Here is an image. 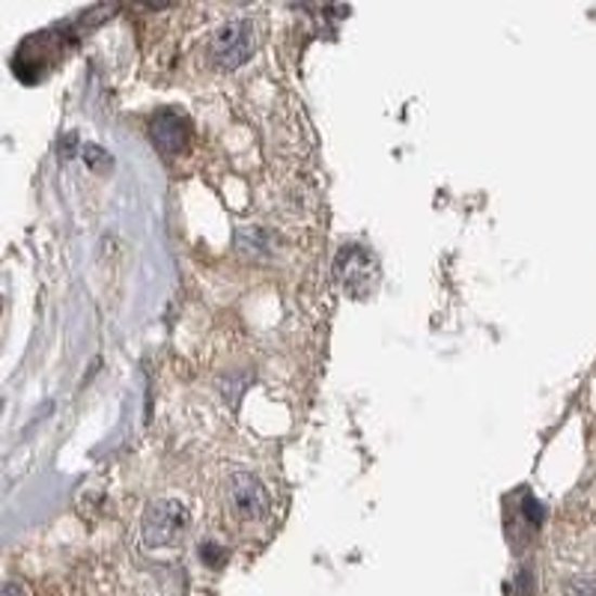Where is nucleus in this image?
<instances>
[{
    "label": "nucleus",
    "mask_w": 596,
    "mask_h": 596,
    "mask_svg": "<svg viewBox=\"0 0 596 596\" xmlns=\"http://www.w3.org/2000/svg\"><path fill=\"white\" fill-rule=\"evenodd\" d=\"M257 48V27L250 18H233L224 22L209 39V60L218 69L233 72L242 63H248V57Z\"/></svg>",
    "instance_id": "f257e3e1"
},
{
    "label": "nucleus",
    "mask_w": 596,
    "mask_h": 596,
    "mask_svg": "<svg viewBox=\"0 0 596 596\" xmlns=\"http://www.w3.org/2000/svg\"><path fill=\"white\" fill-rule=\"evenodd\" d=\"M189 524V510L185 504L177 498H158L153 501L141 519V540L143 546L165 548L170 543H177L179 534Z\"/></svg>",
    "instance_id": "f03ea898"
},
{
    "label": "nucleus",
    "mask_w": 596,
    "mask_h": 596,
    "mask_svg": "<svg viewBox=\"0 0 596 596\" xmlns=\"http://www.w3.org/2000/svg\"><path fill=\"white\" fill-rule=\"evenodd\" d=\"M226 510L236 522H260L269 510V492L260 477L250 471H236L226 480Z\"/></svg>",
    "instance_id": "7ed1b4c3"
},
{
    "label": "nucleus",
    "mask_w": 596,
    "mask_h": 596,
    "mask_svg": "<svg viewBox=\"0 0 596 596\" xmlns=\"http://www.w3.org/2000/svg\"><path fill=\"white\" fill-rule=\"evenodd\" d=\"M150 134H153V141L158 150H165V153H179V150H185V143H189V122L173 114V111H161V114H155L153 126H150Z\"/></svg>",
    "instance_id": "20e7f679"
},
{
    "label": "nucleus",
    "mask_w": 596,
    "mask_h": 596,
    "mask_svg": "<svg viewBox=\"0 0 596 596\" xmlns=\"http://www.w3.org/2000/svg\"><path fill=\"white\" fill-rule=\"evenodd\" d=\"M567 596H596V579H572L563 584Z\"/></svg>",
    "instance_id": "39448f33"
},
{
    "label": "nucleus",
    "mask_w": 596,
    "mask_h": 596,
    "mask_svg": "<svg viewBox=\"0 0 596 596\" xmlns=\"http://www.w3.org/2000/svg\"><path fill=\"white\" fill-rule=\"evenodd\" d=\"M0 596H27V591H24V584L7 582V584H3V594H0Z\"/></svg>",
    "instance_id": "423d86ee"
}]
</instances>
